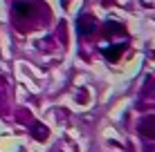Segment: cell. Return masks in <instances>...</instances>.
I'll return each instance as SVG.
<instances>
[{
  "mask_svg": "<svg viewBox=\"0 0 155 152\" xmlns=\"http://www.w3.org/2000/svg\"><path fill=\"white\" fill-rule=\"evenodd\" d=\"M38 9H43V5L38 2H29V0H18L14 5V23L18 29L29 31L34 27H38Z\"/></svg>",
  "mask_w": 155,
  "mask_h": 152,
  "instance_id": "cell-1",
  "label": "cell"
},
{
  "mask_svg": "<svg viewBox=\"0 0 155 152\" xmlns=\"http://www.w3.org/2000/svg\"><path fill=\"white\" fill-rule=\"evenodd\" d=\"M77 29H79V36H81V38H90V36L94 34V29H97V20L90 14H83L81 18H79V23H77Z\"/></svg>",
  "mask_w": 155,
  "mask_h": 152,
  "instance_id": "cell-2",
  "label": "cell"
},
{
  "mask_svg": "<svg viewBox=\"0 0 155 152\" xmlns=\"http://www.w3.org/2000/svg\"><path fill=\"white\" fill-rule=\"evenodd\" d=\"M140 132H142V137H146V139H155V116L144 119L140 123Z\"/></svg>",
  "mask_w": 155,
  "mask_h": 152,
  "instance_id": "cell-3",
  "label": "cell"
},
{
  "mask_svg": "<svg viewBox=\"0 0 155 152\" xmlns=\"http://www.w3.org/2000/svg\"><path fill=\"white\" fill-rule=\"evenodd\" d=\"M47 134H50V132H47V128H45L43 123H34V125H31V137H34V139L45 141V139H47Z\"/></svg>",
  "mask_w": 155,
  "mask_h": 152,
  "instance_id": "cell-4",
  "label": "cell"
}]
</instances>
